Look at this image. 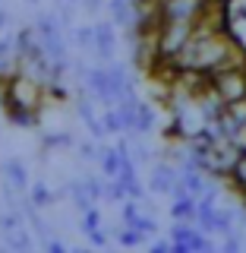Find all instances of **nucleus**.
Returning a JSON list of instances; mask_svg holds the SVG:
<instances>
[{"mask_svg":"<svg viewBox=\"0 0 246 253\" xmlns=\"http://www.w3.org/2000/svg\"><path fill=\"white\" fill-rule=\"evenodd\" d=\"M209 79H211V89H215L221 98L227 101V105H231V101L246 98V63H240V67L215 70Z\"/></svg>","mask_w":246,"mask_h":253,"instance_id":"obj_1","label":"nucleus"}]
</instances>
